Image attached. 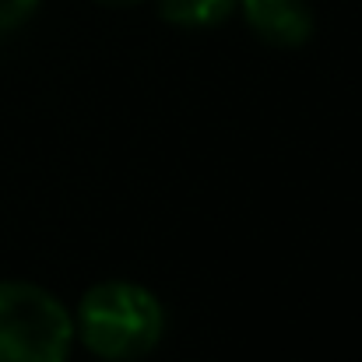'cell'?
<instances>
[{"instance_id":"6","label":"cell","mask_w":362,"mask_h":362,"mask_svg":"<svg viewBox=\"0 0 362 362\" xmlns=\"http://www.w3.org/2000/svg\"><path fill=\"white\" fill-rule=\"evenodd\" d=\"M95 4H106V7H130V4H141V0H95Z\"/></svg>"},{"instance_id":"1","label":"cell","mask_w":362,"mask_h":362,"mask_svg":"<svg viewBox=\"0 0 362 362\" xmlns=\"http://www.w3.org/2000/svg\"><path fill=\"white\" fill-rule=\"evenodd\" d=\"M74 324L92 356L106 362H134L158 345L165 313L144 285L99 281L81 296Z\"/></svg>"},{"instance_id":"3","label":"cell","mask_w":362,"mask_h":362,"mask_svg":"<svg viewBox=\"0 0 362 362\" xmlns=\"http://www.w3.org/2000/svg\"><path fill=\"white\" fill-rule=\"evenodd\" d=\"M243 18L257 39L278 49H296L313 35L310 0H240Z\"/></svg>"},{"instance_id":"2","label":"cell","mask_w":362,"mask_h":362,"mask_svg":"<svg viewBox=\"0 0 362 362\" xmlns=\"http://www.w3.org/2000/svg\"><path fill=\"white\" fill-rule=\"evenodd\" d=\"M74 320L53 292L0 281V362H67Z\"/></svg>"},{"instance_id":"4","label":"cell","mask_w":362,"mask_h":362,"mask_svg":"<svg viewBox=\"0 0 362 362\" xmlns=\"http://www.w3.org/2000/svg\"><path fill=\"white\" fill-rule=\"evenodd\" d=\"M240 0H158V14L176 28H208L226 21Z\"/></svg>"},{"instance_id":"5","label":"cell","mask_w":362,"mask_h":362,"mask_svg":"<svg viewBox=\"0 0 362 362\" xmlns=\"http://www.w3.org/2000/svg\"><path fill=\"white\" fill-rule=\"evenodd\" d=\"M39 0H0V32L21 28L32 14H35Z\"/></svg>"}]
</instances>
